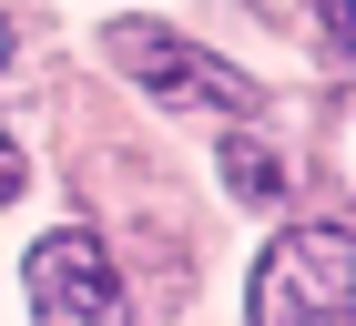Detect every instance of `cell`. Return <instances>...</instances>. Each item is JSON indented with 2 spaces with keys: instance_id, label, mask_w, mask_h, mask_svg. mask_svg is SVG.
Masks as SVG:
<instances>
[{
  "instance_id": "cell-4",
  "label": "cell",
  "mask_w": 356,
  "mask_h": 326,
  "mask_svg": "<svg viewBox=\"0 0 356 326\" xmlns=\"http://www.w3.org/2000/svg\"><path fill=\"white\" fill-rule=\"evenodd\" d=\"M214 163H224V194H245V204H285L296 194V163L275 153V143H254V133H234Z\"/></svg>"
},
{
  "instance_id": "cell-2",
  "label": "cell",
  "mask_w": 356,
  "mask_h": 326,
  "mask_svg": "<svg viewBox=\"0 0 356 326\" xmlns=\"http://www.w3.org/2000/svg\"><path fill=\"white\" fill-rule=\"evenodd\" d=\"M346 275H356V235L326 215V224H296L285 244H265V265H254L245 306H254V326L336 316V306H346Z\"/></svg>"
},
{
  "instance_id": "cell-7",
  "label": "cell",
  "mask_w": 356,
  "mask_h": 326,
  "mask_svg": "<svg viewBox=\"0 0 356 326\" xmlns=\"http://www.w3.org/2000/svg\"><path fill=\"white\" fill-rule=\"evenodd\" d=\"M0 61H10V21H0Z\"/></svg>"
},
{
  "instance_id": "cell-6",
  "label": "cell",
  "mask_w": 356,
  "mask_h": 326,
  "mask_svg": "<svg viewBox=\"0 0 356 326\" xmlns=\"http://www.w3.org/2000/svg\"><path fill=\"white\" fill-rule=\"evenodd\" d=\"M21 184H31V163H21V143L0 133V204H21Z\"/></svg>"
},
{
  "instance_id": "cell-5",
  "label": "cell",
  "mask_w": 356,
  "mask_h": 326,
  "mask_svg": "<svg viewBox=\"0 0 356 326\" xmlns=\"http://www.w3.org/2000/svg\"><path fill=\"white\" fill-rule=\"evenodd\" d=\"M296 10H305V31H316V52L346 72V0H296Z\"/></svg>"
},
{
  "instance_id": "cell-3",
  "label": "cell",
  "mask_w": 356,
  "mask_h": 326,
  "mask_svg": "<svg viewBox=\"0 0 356 326\" xmlns=\"http://www.w3.org/2000/svg\"><path fill=\"white\" fill-rule=\"evenodd\" d=\"M31 316L41 326H102V316H122V275H112V255L82 235V224H61V235L31 244Z\"/></svg>"
},
{
  "instance_id": "cell-1",
  "label": "cell",
  "mask_w": 356,
  "mask_h": 326,
  "mask_svg": "<svg viewBox=\"0 0 356 326\" xmlns=\"http://www.w3.org/2000/svg\"><path fill=\"white\" fill-rule=\"evenodd\" d=\"M112 72L122 82H143L153 102H173V112H234V123H254L265 112V82H245L234 61H214V52H193L184 31H163V21H112Z\"/></svg>"
}]
</instances>
